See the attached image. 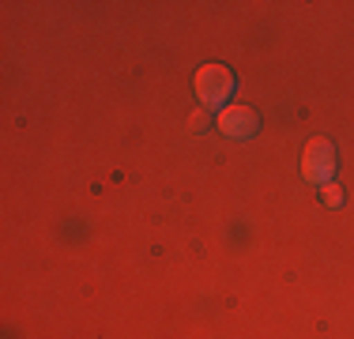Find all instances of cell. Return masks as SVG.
I'll use <instances>...</instances> for the list:
<instances>
[{"instance_id": "cell-1", "label": "cell", "mask_w": 354, "mask_h": 339, "mask_svg": "<svg viewBox=\"0 0 354 339\" xmlns=\"http://www.w3.org/2000/svg\"><path fill=\"white\" fill-rule=\"evenodd\" d=\"M230 95H234V75H230V68H223V64H204V68L196 72V98L204 102V106H223Z\"/></svg>"}, {"instance_id": "cell-2", "label": "cell", "mask_w": 354, "mask_h": 339, "mask_svg": "<svg viewBox=\"0 0 354 339\" xmlns=\"http://www.w3.org/2000/svg\"><path fill=\"white\" fill-rule=\"evenodd\" d=\"M301 174L309 177L313 185H328L332 181V174H335V147L328 140H309V147H306V158H301Z\"/></svg>"}, {"instance_id": "cell-3", "label": "cell", "mask_w": 354, "mask_h": 339, "mask_svg": "<svg viewBox=\"0 0 354 339\" xmlns=\"http://www.w3.org/2000/svg\"><path fill=\"white\" fill-rule=\"evenodd\" d=\"M257 113H252L249 106H226L223 113H218V132L230 136V140H249L252 132H257Z\"/></svg>"}, {"instance_id": "cell-4", "label": "cell", "mask_w": 354, "mask_h": 339, "mask_svg": "<svg viewBox=\"0 0 354 339\" xmlns=\"http://www.w3.org/2000/svg\"><path fill=\"white\" fill-rule=\"evenodd\" d=\"M320 200H324V203H332V208H339V203H343V192H339V185H335V181L320 185Z\"/></svg>"}]
</instances>
